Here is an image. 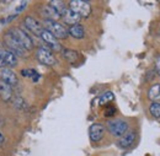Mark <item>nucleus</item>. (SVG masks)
Instances as JSON below:
<instances>
[{
  "label": "nucleus",
  "instance_id": "412c9836",
  "mask_svg": "<svg viewBox=\"0 0 160 156\" xmlns=\"http://www.w3.org/2000/svg\"><path fill=\"white\" fill-rule=\"evenodd\" d=\"M21 75L25 78H31L33 81H37L40 79V74L33 69H23L21 70Z\"/></svg>",
  "mask_w": 160,
  "mask_h": 156
},
{
  "label": "nucleus",
  "instance_id": "f3484780",
  "mask_svg": "<svg viewBox=\"0 0 160 156\" xmlns=\"http://www.w3.org/2000/svg\"><path fill=\"white\" fill-rule=\"evenodd\" d=\"M148 97H149V100H152L153 102L160 101V84H155V85H153L149 89Z\"/></svg>",
  "mask_w": 160,
  "mask_h": 156
},
{
  "label": "nucleus",
  "instance_id": "dca6fc26",
  "mask_svg": "<svg viewBox=\"0 0 160 156\" xmlns=\"http://www.w3.org/2000/svg\"><path fill=\"white\" fill-rule=\"evenodd\" d=\"M0 97L4 101H10L12 97V87L4 81H0Z\"/></svg>",
  "mask_w": 160,
  "mask_h": 156
},
{
  "label": "nucleus",
  "instance_id": "ddd939ff",
  "mask_svg": "<svg viewBox=\"0 0 160 156\" xmlns=\"http://www.w3.org/2000/svg\"><path fill=\"white\" fill-rule=\"evenodd\" d=\"M0 57L1 59L4 60V63H5V65L6 66H15L16 64H18V57L14 54V53H11L10 51H8L5 47H4V49L0 52Z\"/></svg>",
  "mask_w": 160,
  "mask_h": 156
},
{
  "label": "nucleus",
  "instance_id": "20e7f679",
  "mask_svg": "<svg viewBox=\"0 0 160 156\" xmlns=\"http://www.w3.org/2000/svg\"><path fill=\"white\" fill-rule=\"evenodd\" d=\"M10 32L12 33V36L16 38V41L21 44V47L25 51H31L33 48V42L31 37L25 32V30H22L20 27H15V28H10Z\"/></svg>",
  "mask_w": 160,
  "mask_h": 156
},
{
  "label": "nucleus",
  "instance_id": "2eb2a0df",
  "mask_svg": "<svg viewBox=\"0 0 160 156\" xmlns=\"http://www.w3.org/2000/svg\"><path fill=\"white\" fill-rule=\"evenodd\" d=\"M68 33L72 37H74V38L77 39H82L85 37V30H84V27L80 23L74 25V26H70L69 30H68Z\"/></svg>",
  "mask_w": 160,
  "mask_h": 156
},
{
  "label": "nucleus",
  "instance_id": "cd10ccee",
  "mask_svg": "<svg viewBox=\"0 0 160 156\" xmlns=\"http://www.w3.org/2000/svg\"><path fill=\"white\" fill-rule=\"evenodd\" d=\"M1 143H4V135L1 134V132H0V144Z\"/></svg>",
  "mask_w": 160,
  "mask_h": 156
},
{
  "label": "nucleus",
  "instance_id": "393cba45",
  "mask_svg": "<svg viewBox=\"0 0 160 156\" xmlns=\"http://www.w3.org/2000/svg\"><path fill=\"white\" fill-rule=\"evenodd\" d=\"M26 6H27V1H21L20 4H19V6H18V9H16V14L21 12Z\"/></svg>",
  "mask_w": 160,
  "mask_h": 156
},
{
  "label": "nucleus",
  "instance_id": "4be33fe9",
  "mask_svg": "<svg viewBox=\"0 0 160 156\" xmlns=\"http://www.w3.org/2000/svg\"><path fill=\"white\" fill-rule=\"evenodd\" d=\"M149 112L154 118H160V103L159 102H153L149 107Z\"/></svg>",
  "mask_w": 160,
  "mask_h": 156
},
{
  "label": "nucleus",
  "instance_id": "7ed1b4c3",
  "mask_svg": "<svg viewBox=\"0 0 160 156\" xmlns=\"http://www.w3.org/2000/svg\"><path fill=\"white\" fill-rule=\"evenodd\" d=\"M4 41H5V46L6 49L10 51L11 53H14L16 57H23L25 56V49L21 47V44L16 41V38L12 36V33L10 32V30L4 35Z\"/></svg>",
  "mask_w": 160,
  "mask_h": 156
},
{
  "label": "nucleus",
  "instance_id": "f03ea898",
  "mask_svg": "<svg viewBox=\"0 0 160 156\" xmlns=\"http://www.w3.org/2000/svg\"><path fill=\"white\" fill-rule=\"evenodd\" d=\"M106 125H107L108 132L116 138L123 137L128 130V123L126 120H123V119H120V118L108 120Z\"/></svg>",
  "mask_w": 160,
  "mask_h": 156
},
{
  "label": "nucleus",
  "instance_id": "9b49d317",
  "mask_svg": "<svg viewBox=\"0 0 160 156\" xmlns=\"http://www.w3.org/2000/svg\"><path fill=\"white\" fill-rule=\"evenodd\" d=\"M40 14L41 16L44 19V21H58L60 19V15L51 5L42 6L40 10Z\"/></svg>",
  "mask_w": 160,
  "mask_h": 156
},
{
  "label": "nucleus",
  "instance_id": "0eeeda50",
  "mask_svg": "<svg viewBox=\"0 0 160 156\" xmlns=\"http://www.w3.org/2000/svg\"><path fill=\"white\" fill-rule=\"evenodd\" d=\"M40 37H41V39L48 46V48H49L51 51H56V52L62 51V46H60V43L58 42V39L56 38L49 31L43 30V31L41 32Z\"/></svg>",
  "mask_w": 160,
  "mask_h": 156
},
{
  "label": "nucleus",
  "instance_id": "aec40b11",
  "mask_svg": "<svg viewBox=\"0 0 160 156\" xmlns=\"http://www.w3.org/2000/svg\"><path fill=\"white\" fill-rule=\"evenodd\" d=\"M113 98H115L113 92H111V91H106V92H103V94L100 96V98H99V105H100V106L107 105V103H110L111 101H113Z\"/></svg>",
  "mask_w": 160,
  "mask_h": 156
},
{
  "label": "nucleus",
  "instance_id": "6e6552de",
  "mask_svg": "<svg viewBox=\"0 0 160 156\" xmlns=\"http://www.w3.org/2000/svg\"><path fill=\"white\" fill-rule=\"evenodd\" d=\"M23 25L26 26V28H27L28 31H31L33 35H36V36H38V37H40L41 32L44 30V28H43V25L38 20L35 19V17H32V16H27V17H25V20H23Z\"/></svg>",
  "mask_w": 160,
  "mask_h": 156
},
{
  "label": "nucleus",
  "instance_id": "bb28decb",
  "mask_svg": "<svg viewBox=\"0 0 160 156\" xmlns=\"http://www.w3.org/2000/svg\"><path fill=\"white\" fill-rule=\"evenodd\" d=\"M2 68H6V65H5L4 60L1 59V57H0V69H2Z\"/></svg>",
  "mask_w": 160,
  "mask_h": 156
},
{
  "label": "nucleus",
  "instance_id": "6ab92c4d",
  "mask_svg": "<svg viewBox=\"0 0 160 156\" xmlns=\"http://www.w3.org/2000/svg\"><path fill=\"white\" fill-rule=\"evenodd\" d=\"M62 53H63L64 59H67L69 63H75L79 58V53L73 49H64V51H62Z\"/></svg>",
  "mask_w": 160,
  "mask_h": 156
},
{
  "label": "nucleus",
  "instance_id": "5701e85b",
  "mask_svg": "<svg viewBox=\"0 0 160 156\" xmlns=\"http://www.w3.org/2000/svg\"><path fill=\"white\" fill-rule=\"evenodd\" d=\"M14 107H16L19 110H23V108H26V102L23 101V98L16 97L14 101Z\"/></svg>",
  "mask_w": 160,
  "mask_h": 156
},
{
  "label": "nucleus",
  "instance_id": "b1692460",
  "mask_svg": "<svg viewBox=\"0 0 160 156\" xmlns=\"http://www.w3.org/2000/svg\"><path fill=\"white\" fill-rule=\"evenodd\" d=\"M115 113H116V108L112 107V106H110L105 111V117H112V116H115Z\"/></svg>",
  "mask_w": 160,
  "mask_h": 156
},
{
  "label": "nucleus",
  "instance_id": "39448f33",
  "mask_svg": "<svg viewBox=\"0 0 160 156\" xmlns=\"http://www.w3.org/2000/svg\"><path fill=\"white\" fill-rule=\"evenodd\" d=\"M69 9L73 10L74 12H77L80 17L88 19L91 14V6L88 1H82V0H72L69 1Z\"/></svg>",
  "mask_w": 160,
  "mask_h": 156
},
{
  "label": "nucleus",
  "instance_id": "4468645a",
  "mask_svg": "<svg viewBox=\"0 0 160 156\" xmlns=\"http://www.w3.org/2000/svg\"><path fill=\"white\" fill-rule=\"evenodd\" d=\"M62 19L64 20V22H65L67 25L74 26V25H78V23H79L81 17H80L77 12H74L73 10H70V9L68 7V9H67V11L64 12V15L62 16Z\"/></svg>",
  "mask_w": 160,
  "mask_h": 156
},
{
  "label": "nucleus",
  "instance_id": "a211bd4d",
  "mask_svg": "<svg viewBox=\"0 0 160 156\" xmlns=\"http://www.w3.org/2000/svg\"><path fill=\"white\" fill-rule=\"evenodd\" d=\"M49 5L58 12L60 15V17L64 15V12L67 11V6H65V2L64 1H60V0H53V1H49Z\"/></svg>",
  "mask_w": 160,
  "mask_h": 156
},
{
  "label": "nucleus",
  "instance_id": "f8f14e48",
  "mask_svg": "<svg viewBox=\"0 0 160 156\" xmlns=\"http://www.w3.org/2000/svg\"><path fill=\"white\" fill-rule=\"evenodd\" d=\"M136 138H137L136 132H127L123 137L120 138V140H118L117 144H118V146L122 148V149H128V148H131L134 144Z\"/></svg>",
  "mask_w": 160,
  "mask_h": 156
},
{
  "label": "nucleus",
  "instance_id": "1a4fd4ad",
  "mask_svg": "<svg viewBox=\"0 0 160 156\" xmlns=\"http://www.w3.org/2000/svg\"><path fill=\"white\" fill-rule=\"evenodd\" d=\"M103 134H105V125L103 124H101V123H94L92 125H90V128H89V135H90L91 141H94V143L100 141L101 139L103 138Z\"/></svg>",
  "mask_w": 160,
  "mask_h": 156
},
{
  "label": "nucleus",
  "instance_id": "9d476101",
  "mask_svg": "<svg viewBox=\"0 0 160 156\" xmlns=\"http://www.w3.org/2000/svg\"><path fill=\"white\" fill-rule=\"evenodd\" d=\"M0 78H1V81H4L5 84L10 85L11 87L18 85V76H16V74L10 68L0 69Z\"/></svg>",
  "mask_w": 160,
  "mask_h": 156
},
{
  "label": "nucleus",
  "instance_id": "a878e982",
  "mask_svg": "<svg viewBox=\"0 0 160 156\" xmlns=\"http://www.w3.org/2000/svg\"><path fill=\"white\" fill-rule=\"evenodd\" d=\"M155 70L158 71V74L160 75V56L155 60Z\"/></svg>",
  "mask_w": 160,
  "mask_h": 156
},
{
  "label": "nucleus",
  "instance_id": "f257e3e1",
  "mask_svg": "<svg viewBox=\"0 0 160 156\" xmlns=\"http://www.w3.org/2000/svg\"><path fill=\"white\" fill-rule=\"evenodd\" d=\"M43 28L49 31L57 39H64L68 37V30L64 27V25L59 23L58 21H44Z\"/></svg>",
  "mask_w": 160,
  "mask_h": 156
},
{
  "label": "nucleus",
  "instance_id": "423d86ee",
  "mask_svg": "<svg viewBox=\"0 0 160 156\" xmlns=\"http://www.w3.org/2000/svg\"><path fill=\"white\" fill-rule=\"evenodd\" d=\"M36 57L41 64H44L48 66H52L56 64V58L48 47H40L36 52Z\"/></svg>",
  "mask_w": 160,
  "mask_h": 156
}]
</instances>
